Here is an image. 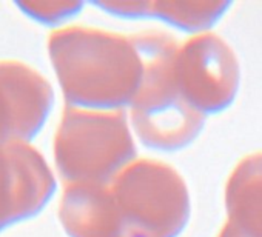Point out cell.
Instances as JSON below:
<instances>
[{"label":"cell","mask_w":262,"mask_h":237,"mask_svg":"<svg viewBox=\"0 0 262 237\" xmlns=\"http://www.w3.org/2000/svg\"><path fill=\"white\" fill-rule=\"evenodd\" d=\"M53 57L67 97L102 111L131 106L145 74L136 34L65 30L53 40Z\"/></svg>","instance_id":"cell-1"},{"label":"cell","mask_w":262,"mask_h":237,"mask_svg":"<svg viewBox=\"0 0 262 237\" xmlns=\"http://www.w3.org/2000/svg\"><path fill=\"white\" fill-rule=\"evenodd\" d=\"M190 219L184 177L158 159H136L106 182L108 237H178Z\"/></svg>","instance_id":"cell-2"},{"label":"cell","mask_w":262,"mask_h":237,"mask_svg":"<svg viewBox=\"0 0 262 237\" xmlns=\"http://www.w3.org/2000/svg\"><path fill=\"white\" fill-rule=\"evenodd\" d=\"M145 60V74L129 106V121L139 140L156 151H178L188 147L202 131L205 115L181 96L173 62L179 42L165 31L136 33Z\"/></svg>","instance_id":"cell-3"},{"label":"cell","mask_w":262,"mask_h":237,"mask_svg":"<svg viewBox=\"0 0 262 237\" xmlns=\"http://www.w3.org/2000/svg\"><path fill=\"white\" fill-rule=\"evenodd\" d=\"M136 144L122 109H70L57 139V160L74 182H106L136 159Z\"/></svg>","instance_id":"cell-4"},{"label":"cell","mask_w":262,"mask_h":237,"mask_svg":"<svg viewBox=\"0 0 262 237\" xmlns=\"http://www.w3.org/2000/svg\"><path fill=\"white\" fill-rule=\"evenodd\" d=\"M173 73L184 100L202 115L227 109L239 88V62L217 34L199 33L179 43Z\"/></svg>","instance_id":"cell-5"},{"label":"cell","mask_w":262,"mask_h":237,"mask_svg":"<svg viewBox=\"0 0 262 237\" xmlns=\"http://www.w3.org/2000/svg\"><path fill=\"white\" fill-rule=\"evenodd\" d=\"M224 197L227 219L217 237H262V151L239 160Z\"/></svg>","instance_id":"cell-6"},{"label":"cell","mask_w":262,"mask_h":237,"mask_svg":"<svg viewBox=\"0 0 262 237\" xmlns=\"http://www.w3.org/2000/svg\"><path fill=\"white\" fill-rule=\"evenodd\" d=\"M230 2H150L147 4V17H158L173 27L193 31L196 34L207 33L230 8Z\"/></svg>","instance_id":"cell-7"}]
</instances>
